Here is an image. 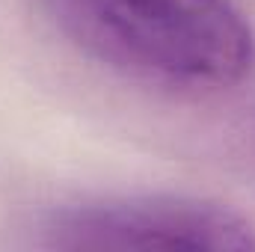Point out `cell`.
Masks as SVG:
<instances>
[{"instance_id":"obj_1","label":"cell","mask_w":255,"mask_h":252,"mask_svg":"<svg viewBox=\"0 0 255 252\" xmlns=\"http://www.w3.org/2000/svg\"><path fill=\"white\" fill-rule=\"evenodd\" d=\"M48 24L98 65L172 95H217L255 63L235 0H36Z\"/></svg>"},{"instance_id":"obj_2","label":"cell","mask_w":255,"mask_h":252,"mask_svg":"<svg viewBox=\"0 0 255 252\" xmlns=\"http://www.w3.org/2000/svg\"><path fill=\"white\" fill-rule=\"evenodd\" d=\"M39 232L51 250L255 252V226L244 214L181 193L71 202L51 211Z\"/></svg>"}]
</instances>
